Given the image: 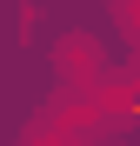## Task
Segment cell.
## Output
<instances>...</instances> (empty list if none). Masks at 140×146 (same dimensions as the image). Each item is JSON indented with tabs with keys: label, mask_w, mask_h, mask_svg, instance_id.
<instances>
[{
	"label": "cell",
	"mask_w": 140,
	"mask_h": 146,
	"mask_svg": "<svg viewBox=\"0 0 140 146\" xmlns=\"http://www.w3.org/2000/svg\"><path fill=\"white\" fill-rule=\"evenodd\" d=\"M54 73H60V93L100 100V86H107V53H100L87 33H67V40L54 46Z\"/></svg>",
	"instance_id": "6da1fadb"
},
{
	"label": "cell",
	"mask_w": 140,
	"mask_h": 146,
	"mask_svg": "<svg viewBox=\"0 0 140 146\" xmlns=\"http://www.w3.org/2000/svg\"><path fill=\"white\" fill-rule=\"evenodd\" d=\"M93 106L100 100H80V93H60L54 106H47V119L20 139V146H80V133H87V119H93Z\"/></svg>",
	"instance_id": "7a4b0ae2"
}]
</instances>
